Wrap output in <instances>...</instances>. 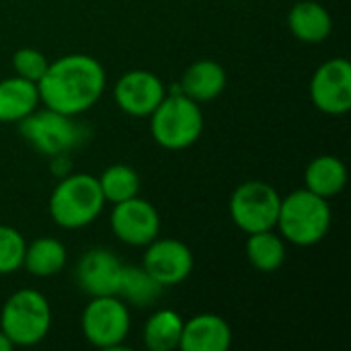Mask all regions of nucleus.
<instances>
[{
	"instance_id": "obj_10",
	"label": "nucleus",
	"mask_w": 351,
	"mask_h": 351,
	"mask_svg": "<svg viewBox=\"0 0 351 351\" xmlns=\"http://www.w3.org/2000/svg\"><path fill=\"white\" fill-rule=\"evenodd\" d=\"M111 230L121 243L130 247H146L160 232V216L150 202L136 195L113 204Z\"/></svg>"
},
{
	"instance_id": "obj_3",
	"label": "nucleus",
	"mask_w": 351,
	"mask_h": 351,
	"mask_svg": "<svg viewBox=\"0 0 351 351\" xmlns=\"http://www.w3.org/2000/svg\"><path fill=\"white\" fill-rule=\"evenodd\" d=\"M105 208L99 181L86 173L66 175L49 197L51 220L66 230H78L93 224Z\"/></svg>"
},
{
	"instance_id": "obj_7",
	"label": "nucleus",
	"mask_w": 351,
	"mask_h": 351,
	"mask_svg": "<svg viewBox=\"0 0 351 351\" xmlns=\"http://www.w3.org/2000/svg\"><path fill=\"white\" fill-rule=\"evenodd\" d=\"M282 195L265 181H247L239 185L228 202L232 222L247 234L274 230L278 224Z\"/></svg>"
},
{
	"instance_id": "obj_20",
	"label": "nucleus",
	"mask_w": 351,
	"mask_h": 351,
	"mask_svg": "<svg viewBox=\"0 0 351 351\" xmlns=\"http://www.w3.org/2000/svg\"><path fill=\"white\" fill-rule=\"evenodd\" d=\"M245 255L261 274H274L286 263V241L274 230L253 232L245 243Z\"/></svg>"
},
{
	"instance_id": "obj_26",
	"label": "nucleus",
	"mask_w": 351,
	"mask_h": 351,
	"mask_svg": "<svg viewBox=\"0 0 351 351\" xmlns=\"http://www.w3.org/2000/svg\"><path fill=\"white\" fill-rule=\"evenodd\" d=\"M14 350V343L6 337V333L0 329V351H12Z\"/></svg>"
},
{
	"instance_id": "obj_9",
	"label": "nucleus",
	"mask_w": 351,
	"mask_h": 351,
	"mask_svg": "<svg viewBox=\"0 0 351 351\" xmlns=\"http://www.w3.org/2000/svg\"><path fill=\"white\" fill-rule=\"evenodd\" d=\"M311 101L327 115H343L351 109V64L333 58L321 64L311 78Z\"/></svg>"
},
{
	"instance_id": "obj_24",
	"label": "nucleus",
	"mask_w": 351,
	"mask_h": 351,
	"mask_svg": "<svg viewBox=\"0 0 351 351\" xmlns=\"http://www.w3.org/2000/svg\"><path fill=\"white\" fill-rule=\"evenodd\" d=\"M27 243L23 234L6 224H0V276L14 274L23 267Z\"/></svg>"
},
{
	"instance_id": "obj_14",
	"label": "nucleus",
	"mask_w": 351,
	"mask_h": 351,
	"mask_svg": "<svg viewBox=\"0 0 351 351\" xmlns=\"http://www.w3.org/2000/svg\"><path fill=\"white\" fill-rule=\"evenodd\" d=\"M232 331L226 319L214 313H202L183 323L179 341L181 351H228Z\"/></svg>"
},
{
	"instance_id": "obj_23",
	"label": "nucleus",
	"mask_w": 351,
	"mask_h": 351,
	"mask_svg": "<svg viewBox=\"0 0 351 351\" xmlns=\"http://www.w3.org/2000/svg\"><path fill=\"white\" fill-rule=\"evenodd\" d=\"M101 193L105 202L109 204H119L130 197H136L140 191V177L134 167L130 165H111L107 167L101 177H97Z\"/></svg>"
},
{
	"instance_id": "obj_8",
	"label": "nucleus",
	"mask_w": 351,
	"mask_h": 351,
	"mask_svg": "<svg viewBox=\"0 0 351 351\" xmlns=\"http://www.w3.org/2000/svg\"><path fill=\"white\" fill-rule=\"evenodd\" d=\"M130 308L119 296H97L84 306L80 327L84 339L101 350H117L130 333Z\"/></svg>"
},
{
	"instance_id": "obj_15",
	"label": "nucleus",
	"mask_w": 351,
	"mask_h": 351,
	"mask_svg": "<svg viewBox=\"0 0 351 351\" xmlns=\"http://www.w3.org/2000/svg\"><path fill=\"white\" fill-rule=\"evenodd\" d=\"M226 86V70L214 60L193 62L181 76L179 93L195 103H208L222 95Z\"/></svg>"
},
{
	"instance_id": "obj_12",
	"label": "nucleus",
	"mask_w": 351,
	"mask_h": 351,
	"mask_svg": "<svg viewBox=\"0 0 351 351\" xmlns=\"http://www.w3.org/2000/svg\"><path fill=\"white\" fill-rule=\"evenodd\" d=\"M113 99L123 113L132 117H150L165 99V84L150 70H130L115 82Z\"/></svg>"
},
{
	"instance_id": "obj_19",
	"label": "nucleus",
	"mask_w": 351,
	"mask_h": 351,
	"mask_svg": "<svg viewBox=\"0 0 351 351\" xmlns=\"http://www.w3.org/2000/svg\"><path fill=\"white\" fill-rule=\"evenodd\" d=\"M66 247L53 237H41L27 245L23 267L35 278H51L66 267Z\"/></svg>"
},
{
	"instance_id": "obj_25",
	"label": "nucleus",
	"mask_w": 351,
	"mask_h": 351,
	"mask_svg": "<svg viewBox=\"0 0 351 351\" xmlns=\"http://www.w3.org/2000/svg\"><path fill=\"white\" fill-rule=\"evenodd\" d=\"M47 66H49L47 58L39 49H35V47H21L12 56L14 74L21 76V78H27L31 82H39L41 76L47 70Z\"/></svg>"
},
{
	"instance_id": "obj_22",
	"label": "nucleus",
	"mask_w": 351,
	"mask_h": 351,
	"mask_svg": "<svg viewBox=\"0 0 351 351\" xmlns=\"http://www.w3.org/2000/svg\"><path fill=\"white\" fill-rule=\"evenodd\" d=\"M183 317L171 308L156 311L144 325V346L150 351L179 350Z\"/></svg>"
},
{
	"instance_id": "obj_2",
	"label": "nucleus",
	"mask_w": 351,
	"mask_h": 351,
	"mask_svg": "<svg viewBox=\"0 0 351 351\" xmlns=\"http://www.w3.org/2000/svg\"><path fill=\"white\" fill-rule=\"evenodd\" d=\"M282 239L296 247H313L321 243L331 228L329 199L308 191L296 189L282 197L278 224Z\"/></svg>"
},
{
	"instance_id": "obj_5",
	"label": "nucleus",
	"mask_w": 351,
	"mask_h": 351,
	"mask_svg": "<svg viewBox=\"0 0 351 351\" xmlns=\"http://www.w3.org/2000/svg\"><path fill=\"white\" fill-rule=\"evenodd\" d=\"M51 327V308L47 298L31 288L14 292L2 306L0 329L14 348H31L43 341Z\"/></svg>"
},
{
	"instance_id": "obj_21",
	"label": "nucleus",
	"mask_w": 351,
	"mask_h": 351,
	"mask_svg": "<svg viewBox=\"0 0 351 351\" xmlns=\"http://www.w3.org/2000/svg\"><path fill=\"white\" fill-rule=\"evenodd\" d=\"M162 286L144 269L136 265H123L117 296L132 306L146 308L152 306L162 296Z\"/></svg>"
},
{
	"instance_id": "obj_1",
	"label": "nucleus",
	"mask_w": 351,
	"mask_h": 351,
	"mask_svg": "<svg viewBox=\"0 0 351 351\" xmlns=\"http://www.w3.org/2000/svg\"><path fill=\"white\" fill-rule=\"evenodd\" d=\"M107 74L103 64L86 53H68L51 62L37 82L39 101L58 113L80 115L103 95Z\"/></svg>"
},
{
	"instance_id": "obj_18",
	"label": "nucleus",
	"mask_w": 351,
	"mask_h": 351,
	"mask_svg": "<svg viewBox=\"0 0 351 351\" xmlns=\"http://www.w3.org/2000/svg\"><path fill=\"white\" fill-rule=\"evenodd\" d=\"M348 185V167L333 154L313 158L304 171V187L325 199L339 195Z\"/></svg>"
},
{
	"instance_id": "obj_6",
	"label": "nucleus",
	"mask_w": 351,
	"mask_h": 351,
	"mask_svg": "<svg viewBox=\"0 0 351 351\" xmlns=\"http://www.w3.org/2000/svg\"><path fill=\"white\" fill-rule=\"evenodd\" d=\"M19 132L33 150L49 158L68 154L86 140L82 125H78L72 115H64L47 107L41 111L35 109L23 117L19 121Z\"/></svg>"
},
{
	"instance_id": "obj_17",
	"label": "nucleus",
	"mask_w": 351,
	"mask_h": 351,
	"mask_svg": "<svg viewBox=\"0 0 351 351\" xmlns=\"http://www.w3.org/2000/svg\"><path fill=\"white\" fill-rule=\"evenodd\" d=\"M37 82L21 76H10L0 80V121L19 123L23 117L33 113L39 105Z\"/></svg>"
},
{
	"instance_id": "obj_4",
	"label": "nucleus",
	"mask_w": 351,
	"mask_h": 351,
	"mask_svg": "<svg viewBox=\"0 0 351 351\" xmlns=\"http://www.w3.org/2000/svg\"><path fill=\"white\" fill-rule=\"evenodd\" d=\"M150 132L154 142L167 150L189 148L204 132V111L199 103L183 93L165 95L160 105L150 113Z\"/></svg>"
},
{
	"instance_id": "obj_13",
	"label": "nucleus",
	"mask_w": 351,
	"mask_h": 351,
	"mask_svg": "<svg viewBox=\"0 0 351 351\" xmlns=\"http://www.w3.org/2000/svg\"><path fill=\"white\" fill-rule=\"evenodd\" d=\"M123 263L115 253L107 249H90L76 263V284L82 294L97 296H117Z\"/></svg>"
},
{
	"instance_id": "obj_11",
	"label": "nucleus",
	"mask_w": 351,
	"mask_h": 351,
	"mask_svg": "<svg viewBox=\"0 0 351 351\" xmlns=\"http://www.w3.org/2000/svg\"><path fill=\"white\" fill-rule=\"evenodd\" d=\"M191 249L177 239H154L146 245L142 267L162 286H177L185 282L193 271Z\"/></svg>"
},
{
	"instance_id": "obj_16",
	"label": "nucleus",
	"mask_w": 351,
	"mask_h": 351,
	"mask_svg": "<svg viewBox=\"0 0 351 351\" xmlns=\"http://www.w3.org/2000/svg\"><path fill=\"white\" fill-rule=\"evenodd\" d=\"M288 27L302 43H323L333 29L329 10L317 0H300L288 12Z\"/></svg>"
}]
</instances>
